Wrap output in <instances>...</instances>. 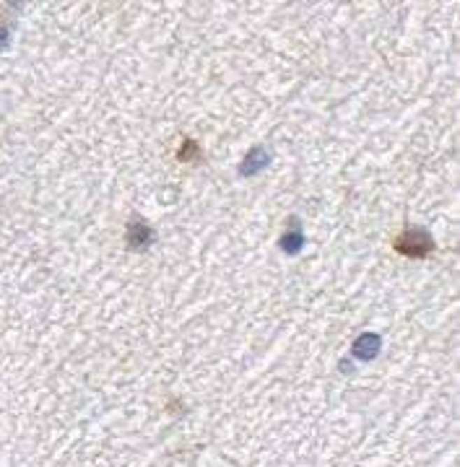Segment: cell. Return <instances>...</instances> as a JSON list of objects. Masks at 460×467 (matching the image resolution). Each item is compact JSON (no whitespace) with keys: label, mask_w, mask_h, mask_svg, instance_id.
Listing matches in <instances>:
<instances>
[{"label":"cell","mask_w":460,"mask_h":467,"mask_svg":"<svg viewBox=\"0 0 460 467\" xmlns=\"http://www.w3.org/2000/svg\"><path fill=\"white\" fill-rule=\"evenodd\" d=\"M396 249L405 257H426L434 249V242L426 231L408 229L396 239Z\"/></svg>","instance_id":"obj_1"},{"label":"cell","mask_w":460,"mask_h":467,"mask_svg":"<svg viewBox=\"0 0 460 467\" xmlns=\"http://www.w3.org/2000/svg\"><path fill=\"white\" fill-rule=\"evenodd\" d=\"M271 164V154H268L266 148H252L247 154V158L242 161L240 166V175L242 177H252V175H258V172H263L266 166Z\"/></svg>","instance_id":"obj_2"},{"label":"cell","mask_w":460,"mask_h":467,"mask_svg":"<svg viewBox=\"0 0 460 467\" xmlns=\"http://www.w3.org/2000/svg\"><path fill=\"white\" fill-rule=\"evenodd\" d=\"M380 350V338L378 335H372V332H367V335H361L357 343H354V356L361 358V361H369V358H375Z\"/></svg>","instance_id":"obj_3"},{"label":"cell","mask_w":460,"mask_h":467,"mask_svg":"<svg viewBox=\"0 0 460 467\" xmlns=\"http://www.w3.org/2000/svg\"><path fill=\"white\" fill-rule=\"evenodd\" d=\"M151 239H154V234H151V229H148L146 223H130V229H128V242H130V247H136V249H143L151 244Z\"/></svg>","instance_id":"obj_4"},{"label":"cell","mask_w":460,"mask_h":467,"mask_svg":"<svg viewBox=\"0 0 460 467\" xmlns=\"http://www.w3.org/2000/svg\"><path fill=\"white\" fill-rule=\"evenodd\" d=\"M302 244H304V237L299 229H296L294 234H286V237L281 239V247H284V252H289V255H296V252L302 249Z\"/></svg>","instance_id":"obj_5"}]
</instances>
